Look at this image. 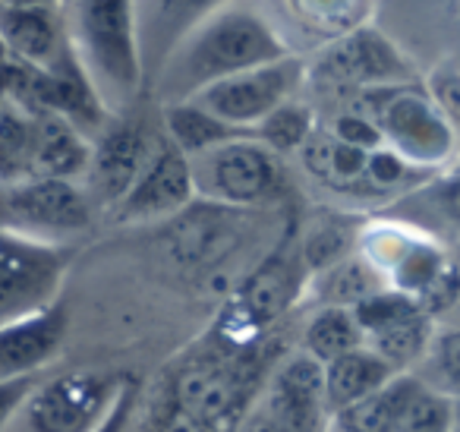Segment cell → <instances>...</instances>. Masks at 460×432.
Instances as JSON below:
<instances>
[{
  "label": "cell",
  "instance_id": "obj_1",
  "mask_svg": "<svg viewBox=\"0 0 460 432\" xmlns=\"http://www.w3.org/2000/svg\"><path fill=\"white\" fill-rule=\"evenodd\" d=\"M284 58H294V51L259 7L246 4L211 7L205 20H199L173 45L158 92L164 98V108L183 104L221 79L259 70Z\"/></svg>",
  "mask_w": 460,
  "mask_h": 432
},
{
  "label": "cell",
  "instance_id": "obj_2",
  "mask_svg": "<svg viewBox=\"0 0 460 432\" xmlns=\"http://www.w3.org/2000/svg\"><path fill=\"white\" fill-rule=\"evenodd\" d=\"M129 0H83L66 7L70 41L92 86L108 104H129L142 86V48Z\"/></svg>",
  "mask_w": 460,
  "mask_h": 432
},
{
  "label": "cell",
  "instance_id": "obj_3",
  "mask_svg": "<svg viewBox=\"0 0 460 432\" xmlns=\"http://www.w3.org/2000/svg\"><path fill=\"white\" fill-rule=\"evenodd\" d=\"M347 108L369 117L382 133L385 148L401 155L407 165L420 167V171L438 174L454 158L457 133L432 98L429 86L420 79L359 92Z\"/></svg>",
  "mask_w": 460,
  "mask_h": 432
},
{
  "label": "cell",
  "instance_id": "obj_4",
  "mask_svg": "<svg viewBox=\"0 0 460 432\" xmlns=\"http://www.w3.org/2000/svg\"><path fill=\"white\" fill-rule=\"evenodd\" d=\"M309 281L313 274L303 262L300 247L290 240L259 262L215 322V338L221 341L224 354L256 350L259 335L309 291Z\"/></svg>",
  "mask_w": 460,
  "mask_h": 432
},
{
  "label": "cell",
  "instance_id": "obj_5",
  "mask_svg": "<svg viewBox=\"0 0 460 432\" xmlns=\"http://www.w3.org/2000/svg\"><path fill=\"white\" fill-rule=\"evenodd\" d=\"M192 177L196 196L221 209H259L290 196L284 158L256 140L227 142L192 158Z\"/></svg>",
  "mask_w": 460,
  "mask_h": 432
},
{
  "label": "cell",
  "instance_id": "obj_6",
  "mask_svg": "<svg viewBox=\"0 0 460 432\" xmlns=\"http://www.w3.org/2000/svg\"><path fill=\"white\" fill-rule=\"evenodd\" d=\"M250 354L252 350L205 356L183 366L171 382V407L237 432L256 404L259 363L250 360Z\"/></svg>",
  "mask_w": 460,
  "mask_h": 432
},
{
  "label": "cell",
  "instance_id": "obj_7",
  "mask_svg": "<svg viewBox=\"0 0 460 432\" xmlns=\"http://www.w3.org/2000/svg\"><path fill=\"white\" fill-rule=\"evenodd\" d=\"M306 83L319 89H350L359 95L382 86L416 83V70L388 35L378 32L376 26H363L347 39L315 51L306 60Z\"/></svg>",
  "mask_w": 460,
  "mask_h": 432
},
{
  "label": "cell",
  "instance_id": "obj_8",
  "mask_svg": "<svg viewBox=\"0 0 460 432\" xmlns=\"http://www.w3.org/2000/svg\"><path fill=\"white\" fill-rule=\"evenodd\" d=\"M70 249L0 228V325L41 312L60 300Z\"/></svg>",
  "mask_w": 460,
  "mask_h": 432
},
{
  "label": "cell",
  "instance_id": "obj_9",
  "mask_svg": "<svg viewBox=\"0 0 460 432\" xmlns=\"http://www.w3.org/2000/svg\"><path fill=\"white\" fill-rule=\"evenodd\" d=\"M303 83H306V60L294 54V58L275 60V64L259 67V70L221 79V83L192 95L190 102L215 114L217 121L230 123V127L256 130L265 117L294 102Z\"/></svg>",
  "mask_w": 460,
  "mask_h": 432
},
{
  "label": "cell",
  "instance_id": "obj_10",
  "mask_svg": "<svg viewBox=\"0 0 460 432\" xmlns=\"http://www.w3.org/2000/svg\"><path fill=\"white\" fill-rule=\"evenodd\" d=\"M120 373H70L35 388L26 404L32 432H95L127 388Z\"/></svg>",
  "mask_w": 460,
  "mask_h": 432
},
{
  "label": "cell",
  "instance_id": "obj_11",
  "mask_svg": "<svg viewBox=\"0 0 460 432\" xmlns=\"http://www.w3.org/2000/svg\"><path fill=\"white\" fill-rule=\"evenodd\" d=\"M92 224V199L70 180H26L0 190V228L41 243L83 234Z\"/></svg>",
  "mask_w": 460,
  "mask_h": 432
},
{
  "label": "cell",
  "instance_id": "obj_12",
  "mask_svg": "<svg viewBox=\"0 0 460 432\" xmlns=\"http://www.w3.org/2000/svg\"><path fill=\"white\" fill-rule=\"evenodd\" d=\"M192 161L171 140H158L133 190L111 209L117 224H139L177 218L196 202Z\"/></svg>",
  "mask_w": 460,
  "mask_h": 432
},
{
  "label": "cell",
  "instance_id": "obj_13",
  "mask_svg": "<svg viewBox=\"0 0 460 432\" xmlns=\"http://www.w3.org/2000/svg\"><path fill=\"white\" fill-rule=\"evenodd\" d=\"M155 136L139 121H114L98 133L92 146V161L85 171V196L92 205L114 209L139 180L148 155L155 148Z\"/></svg>",
  "mask_w": 460,
  "mask_h": 432
},
{
  "label": "cell",
  "instance_id": "obj_14",
  "mask_svg": "<svg viewBox=\"0 0 460 432\" xmlns=\"http://www.w3.org/2000/svg\"><path fill=\"white\" fill-rule=\"evenodd\" d=\"M290 432H325L332 407L325 398V366L300 350L284 356L269 375V388L259 398Z\"/></svg>",
  "mask_w": 460,
  "mask_h": 432
},
{
  "label": "cell",
  "instance_id": "obj_15",
  "mask_svg": "<svg viewBox=\"0 0 460 432\" xmlns=\"http://www.w3.org/2000/svg\"><path fill=\"white\" fill-rule=\"evenodd\" d=\"M0 45L16 64L48 70L73 48L66 7L60 4H0Z\"/></svg>",
  "mask_w": 460,
  "mask_h": 432
},
{
  "label": "cell",
  "instance_id": "obj_16",
  "mask_svg": "<svg viewBox=\"0 0 460 432\" xmlns=\"http://www.w3.org/2000/svg\"><path fill=\"white\" fill-rule=\"evenodd\" d=\"M70 325V310L64 300L26 319L0 325V382L39 375L60 354Z\"/></svg>",
  "mask_w": 460,
  "mask_h": 432
},
{
  "label": "cell",
  "instance_id": "obj_17",
  "mask_svg": "<svg viewBox=\"0 0 460 432\" xmlns=\"http://www.w3.org/2000/svg\"><path fill=\"white\" fill-rule=\"evenodd\" d=\"M271 10L284 16V26H294L300 32V41H306L313 51H322L357 29L372 26V16H376V4H366V0H294Z\"/></svg>",
  "mask_w": 460,
  "mask_h": 432
},
{
  "label": "cell",
  "instance_id": "obj_18",
  "mask_svg": "<svg viewBox=\"0 0 460 432\" xmlns=\"http://www.w3.org/2000/svg\"><path fill=\"white\" fill-rule=\"evenodd\" d=\"M35 114V146H32V174L29 180H70L85 177L92 161V146L85 133H79L70 121L45 111Z\"/></svg>",
  "mask_w": 460,
  "mask_h": 432
},
{
  "label": "cell",
  "instance_id": "obj_19",
  "mask_svg": "<svg viewBox=\"0 0 460 432\" xmlns=\"http://www.w3.org/2000/svg\"><path fill=\"white\" fill-rule=\"evenodd\" d=\"M300 158H303L306 174L315 180V184L338 193V196L363 199L366 161H369V152H366V148L347 146V142L334 140L325 127H319L313 133V140L303 146Z\"/></svg>",
  "mask_w": 460,
  "mask_h": 432
},
{
  "label": "cell",
  "instance_id": "obj_20",
  "mask_svg": "<svg viewBox=\"0 0 460 432\" xmlns=\"http://www.w3.org/2000/svg\"><path fill=\"white\" fill-rule=\"evenodd\" d=\"M394 375H401V373L369 347H359V350H353V354L341 356V360L328 363L325 398H328V407H332V417L347 410V407L359 404V400L369 398V394H376L378 388L388 385Z\"/></svg>",
  "mask_w": 460,
  "mask_h": 432
},
{
  "label": "cell",
  "instance_id": "obj_21",
  "mask_svg": "<svg viewBox=\"0 0 460 432\" xmlns=\"http://www.w3.org/2000/svg\"><path fill=\"white\" fill-rule=\"evenodd\" d=\"M422 388H426L422 379L401 373L385 388H378L376 394L359 400V404L334 413V423L341 426V432H397L403 413L410 410V404H413Z\"/></svg>",
  "mask_w": 460,
  "mask_h": 432
},
{
  "label": "cell",
  "instance_id": "obj_22",
  "mask_svg": "<svg viewBox=\"0 0 460 432\" xmlns=\"http://www.w3.org/2000/svg\"><path fill=\"white\" fill-rule=\"evenodd\" d=\"M164 127H167V140H171L190 161L211 152V148H217V146H227V142L252 140V130L230 127V123L217 121L215 114H208V111H202L192 102L167 104Z\"/></svg>",
  "mask_w": 460,
  "mask_h": 432
},
{
  "label": "cell",
  "instance_id": "obj_23",
  "mask_svg": "<svg viewBox=\"0 0 460 432\" xmlns=\"http://www.w3.org/2000/svg\"><path fill=\"white\" fill-rule=\"evenodd\" d=\"M385 278L363 259L359 253H353L350 259L338 262V266L325 268V272L313 274L309 291L319 306H338V310H357L363 300H369L372 293L385 291Z\"/></svg>",
  "mask_w": 460,
  "mask_h": 432
},
{
  "label": "cell",
  "instance_id": "obj_24",
  "mask_svg": "<svg viewBox=\"0 0 460 432\" xmlns=\"http://www.w3.org/2000/svg\"><path fill=\"white\" fill-rule=\"evenodd\" d=\"M366 347V335L357 325L353 310H338V306H319L303 331V350L322 366Z\"/></svg>",
  "mask_w": 460,
  "mask_h": 432
},
{
  "label": "cell",
  "instance_id": "obj_25",
  "mask_svg": "<svg viewBox=\"0 0 460 432\" xmlns=\"http://www.w3.org/2000/svg\"><path fill=\"white\" fill-rule=\"evenodd\" d=\"M35 114L16 102L0 104V190L26 184L32 174Z\"/></svg>",
  "mask_w": 460,
  "mask_h": 432
},
{
  "label": "cell",
  "instance_id": "obj_26",
  "mask_svg": "<svg viewBox=\"0 0 460 432\" xmlns=\"http://www.w3.org/2000/svg\"><path fill=\"white\" fill-rule=\"evenodd\" d=\"M359 234H363V224H353L341 215H328L309 224L306 234L296 240L309 274H319L338 262L350 259L353 249L359 247Z\"/></svg>",
  "mask_w": 460,
  "mask_h": 432
},
{
  "label": "cell",
  "instance_id": "obj_27",
  "mask_svg": "<svg viewBox=\"0 0 460 432\" xmlns=\"http://www.w3.org/2000/svg\"><path fill=\"white\" fill-rule=\"evenodd\" d=\"M451 253L441 247L438 240H432L429 234L416 230L413 240L407 243V249L401 253V259L391 266V272L385 274V284L397 293H407L410 300H416L447 266Z\"/></svg>",
  "mask_w": 460,
  "mask_h": 432
},
{
  "label": "cell",
  "instance_id": "obj_28",
  "mask_svg": "<svg viewBox=\"0 0 460 432\" xmlns=\"http://www.w3.org/2000/svg\"><path fill=\"white\" fill-rule=\"evenodd\" d=\"M432 341H435L432 319H429L426 312H416V316L397 322L394 328L369 338L366 347L376 350V354L382 356L385 363H391L397 373H407L413 363H420L422 356L432 350Z\"/></svg>",
  "mask_w": 460,
  "mask_h": 432
},
{
  "label": "cell",
  "instance_id": "obj_29",
  "mask_svg": "<svg viewBox=\"0 0 460 432\" xmlns=\"http://www.w3.org/2000/svg\"><path fill=\"white\" fill-rule=\"evenodd\" d=\"M315 130L319 127H315L313 108H309L306 102H300V98H294V102H288L284 108H278L271 117H265V121L252 130V140L269 148V152L288 158V155H294V152H303V146L313 140Z\"/></svg>",
  "mask_w": 460,
  "mask_h": 432
},
{
  "label": "cell",
  "instance_id": "obj_30",
  "mask_svg": "<svg viewBox=\"0 0 460 432\" xmlns=\"http://www.w3.org/2000/svg\"><path fill=\"white\" fill-rule=\"evenodd\" d=\"M432 174L407 165L401 155L391 148H376L366 161V180H363V199H394L401 193H410L422 186Z\"/></svg>",
  "mask_w": 460,
  "mask_h": 432
},
{
  "label": "cell",
  "instance_id": "obj_31",
  "mask_svg": "<svg viewBox=\"0 0 460 432\" xmlns=\"http://www.w3.org/2000/svg\"><path fill=\"white\" fill-rule=\"evenodd\" d=\"M416 312H422L420 306H416V300H410L407 293H397V291H391V287H385V291L372 293L369 300H363V303L353 310V316H357V325L363 328L366 341H369V338L394 328L397 322L416 316Z\"/></svg>",
  "mask_w": 460,
  "mask_h": 432
},
{
  "label": "cell",
  "instance_id": "obj_32",
  "mask_svg": "<svg viewBox=\"0 0 460 432\" xmlns=\"http://www.w3.org/2000/svg\"><path fill=\"white\" fill-rule=\"evenodd\" d=\"M397 432H454V398L426 385L403 413Z\"/></svg>",
  "mask_w": 460,
  "mask_h": 432
},
{
  "label": "cell",
  "instance_id": "obj_33",
  "mask_svg": "<svg viewBox=\"0 0 460 432\" xmlns=\"http://www.w3.org/2000/svg\"><path fill=\"white\" fill-rule=\"evenodd\" d=\"M429 356H432L435 375L441 379V394L460 398V328L435 335Z\"/></svg>",
  "mask_w": 460,
  "mask_h": 432
},
{
  "label": "cell",
  "instance_id": "obj_34",
  "mask_svg": "<svg viewBox=\"0 0 460 432\" xmlns=\"http://www.w3.org/2000/svg\"><path fill=\"white\" fill-rule=\"evenodd\" d=\"M457 300H460V262L451 256L447 266L438 272V278L416 297V306H420L429 319H435V316H445L447 310H454Z\"/></svg>",
  "mask_w": 460,
  "mask_h": 432
},
{
  "label": "cell",
  "instance_id": "obj_35",
  "mask_svg": "<svg viewBox=\"0 0 460 432\" xmlns=\"http://www.w3.org/2000/svg\"><path fill=\"white\" fill-rule=\"evenodd\" d=\"M325 130L334 136V140L347 142V146H353V148H366V152H376V148L385 146L382 133L376 130V123L353 108H344L341 114H334Z\"/></svg>",
  "mask_w": 460,
  "mask_h": 432
},
{
  "label": "cell",
  "instance_id": "obj_36",
  "mask_svg": "<svg viewBox=\"0 0 460 432\" xmlns=\"http://www.w3.org/2000/svg\"><path fill=\"white\" fill-rule=\"evenodd\" d=\"M429 92L438 102V108L445 111L447 123L454 127V133H460V73L457 70H441L429 79Z\"/></svg>",
  "mask_w": 460,
  "mask_h": 432
},
{
  "label": "cell",
  "instance_id": "obj_37",
  "mask_svg": "<svg viewBox=\"0 0 460 432\" xmlns=\"http://www.w3.org/2000/svg\"><path fill=\"white\" fill-rule=\"evenodd\" d=\"M41 385L39 375H22V379H7L0 382V432L20 410H26L29 398L35 394V388Z\"/></svg>",
  "mask_w": 460,
  "mask_h": 432
},
{
  "label": "cell",
  "instance_id": "obj_38",
  "mask_svg": "<svg viewBox=\"0 0 460 432\" xmlns=\"http://www.w3.org/2000/svg\"><path fill=\"white\" fill-rule=\"evenodd\" d=\"M136 400H139V382L129 375L127 388L120 392V398H117V404L111 407V413L104 417V423L98 426L95 432H127L129 419H133V410H136Z\"/></svg>",
  "mask_w": 460,
  "mask_h": 432
},
{
  "label": "cell",
  "instance_id": "obj_39",
  "mask_svg": "<svg viewBox=\"0 0 460 432\" xmlns=\"http://www.w3.org/2000/svg\"><path fill=\"white\" fill-rule=\"evenodd\" d=\"M155 432H234V429H224V426H215V423H205V419H196L183 410H173L167 407L164 417L158 419Z\"/></svg>",
  "mask_w": 460,
  "mask_h": 432
},
{
  "label": "cell",
  "instance_id": "obj_40",
  "mask_svg": "<svg viewBox=\"0 0 460 432\" xmlns=\"http://www.w3.org/2000/svg\"><path fill=\"white\" fill-rule=\"evenodd\" d=\"M435 202H438L441 215H445L447 221L460 230V174H457V177L441 180V184H438V199H435Z\"/></svg>",
  "mask_w": 460,
  "mask_h": 432
},
{
  "label": "cell",
  "instance_id": "obj_41",
  "mask_svg": "<svg viewBox=\"0 0 460 432\" xmlns=\"http://www.w3.org/2000/svg\"><path fill=\"white\" fill-rule=\"evenodd\" d=\"M237 432H290V429L269 410V407H262L256 400V404H252V410L246 413V419L240 423Z\"/></svg>",
  "mask_w": 460,
  "mask_h": 432
},
{
  "label": "cell",
  "instance_id": "obj_42",
  "mask_svg": "<svg viewBox=\"0 0 460 432\" xmlns=\"http://www.w3.org/2000/svg\"><path fill=\"white\" fill-rule=\"evenodd\" d=\"M454 432H460V398H454Z\"/></svg>",
  "mask_w": 460,
  "mask_h": 432
},
{
  "label": "cell",
  "instance_id": "obj_43",
  "mask_svg": "<svg viewBox=\"0 0 460 432\" xmlns=\"http://www.w3.org/2000/svg\"><path fill=\"white\" fill-rule=\"evenodd\" d=\"M7 102V92H4V79H0V104Z\"/></svg>",
  "mask_w": 460,
  "mask_h": 432
}]
</instances>
